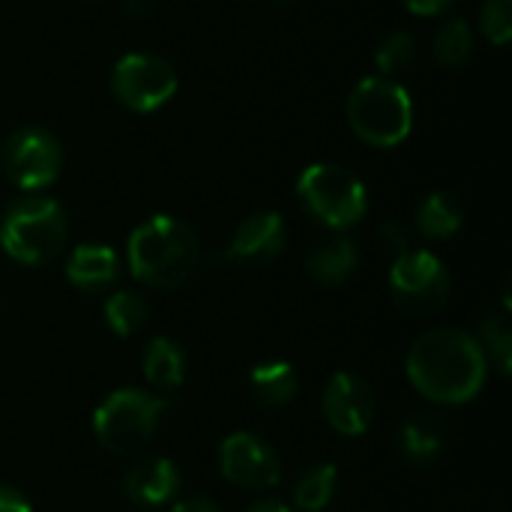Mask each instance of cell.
<instances>
[{"label":"cell","mask_w":512,"mask_h":512,"mask_svg":"<svg viewBox=\"0 0 512 512\" xmlns=\"http://www.w3.org/2000/svg\"><path fill=\"white\" fill-rule=\"evenodd\" d=\"M405 375L411 387L438 405H465L477 399L486 384L489 360L477 342V336L438 327L423 333L405 360Z\"/></svg>","instance_id":"cell-1"},{"label":"cell","mask_w":512,"mask_h":512,"mask_svg":"<svg viewBox=\"0 0 512 512\" xmlns=\"http://www.w3.org/2000/svg\"><path fill=\"white\" fill-rule=\"evenodd\" d=\"M126 261H129V273L141 285L168 291L192 279L201 261V246L186 222L159 213L144 219L129 234Z\"/></svg>","instance_id":"cell-2"},{"label":"cell","mask_w":512,"mask_h":512,"mask_svg":"<svg viewBox=\"0 0 512 512\" xmlns=\"http://www.w3.org/2000/svg\"><path fill=\"white\" fill-rule=\"evenodd\" d=\"M66 246V213L54 198L24 195L0 216V249L24 264L42 267Z\"/></svg>","instance_id":"cell-3"},{"label":"cell","mask_w":512,"mask_h":512,"mask_svg":"<svg viewBox=\"0 0 512 512\" xmlns=\"http://www.w3.org/2000/svg\"><path fill=\"white\" fill-rule=\"evenodd\" d=\"M348 123L372 147H396L411 135L414 102L396 78H363L348 96Z\"/></svg>","instance_id":"cell-4"},{"label":"cell","mask_w":512,"mask_h":512,"mask_svg":"<svg viewBox=\"0 0 512 512\" xmlns=\"http://www.w3.org/2000/svg\"><path fill=\"white\" fill-rule=\"evenodd\" d=\"M297 198L315 222L333 231L354 228L369 210V192L363 180L336 162L309 165L297 180Z\"/></svg>","instance_id":"cell-5"},{"label":"cell","mask_w":512,"mask_h":512,"mask_svg":"<svg viewBox=\"0 0 512 512\" xmlns=\"http://www.w3.org/2000/svg\"><path fill=\"white\" fill-rule=\"evenodd\" d=\"M165 414V399L144 390H114L93 411V435L96 441L117 456L141 450L159 429Z\"/></svg>","instance_id":"cell-6"},{"label":"cell","mask_w":512,"mask_h":512,"mask_svg":"<svg viewBox=\"0 0 512 512\" xmlns=\"http://www.w3.org/2000/svg\"><path fill=\"white\" fill-rule=\"evenodd\" d=\"M387 282L396 309L408 318H432L450 300L447 264L426 249H408L396 255Z\"/></svg>","instance_id":"cell-7"},{"label":"cell","mask_w":512,"mask_h":512,"mask_svg":"<svg viewBox=\"0 0 512 512\" xmlns=\"http://www.w3.org/2000/svg\"><path fill=\"white\" fill-rule=\"evenodd\" d=\"M111 93L129 111L147 114V111L162 108L177 93V72L159 54L132 51L114 63Z\"/></svg>","instance_id":"cell-8"},{"label":"cell","mask_w":512,"mask_h":512,"mask_svg":"<svg viewBox=\"0 0 512 512\" xmlns=\"http://www.w3.org/2000/svg\"><path fill=\"white\" fill-rule=\"evenodd\" d=\"M3 168L18 189L36 195L39 189L51 186L60 177L63 168L60 141L39 126L15 129L3 144Z\"/></svg>","instance_id":"cell-9"},{"label":"cell","mask_w":512,"mask_h":512,"mask_svg":"<svg viewBox=\"0 0 512 512\" xmlns=\"http://www.w3.org/2000/svg\"><path fill=\"white\" fill-rule=\"evenodd\" d=\"M219 471L231 486L246 492H264L282 480L279 453L252 432H234L219 444Z\"/></svg>","instance_id":"cell-10"},{"label":"cell","mask_w":512,"mask_h":512,"mask_svg":"<svg viewBox=\"0 0 512 512\" xmlns=\"http://www.w3.org/2000/svg\"><path fill=\"white\" fill-rule=\"evenodd\" d=\"M375 390L354 372H336L324 390V417L333 432L357 438L375 420Z\"/></svg>","instance_id":"cell-11"},{"label":"cell","mask_w":512,"mask_h":512,"mask_svg":"<svg viewBox=\"0 0 512 512\" xmlns=\"http://www.w3.org/2000/svg\"><path fill=\"white\" fill-rule=\"evenodd\" d=\"M285 237H288L285 219L279 213H273V210L252 213L237 225L225 258L240 267H264L282 255Z\"/></svg>","instance_id":"cell-12"},{"label":"cell","mask_w":512,"mask_h":512,"mask_svg":"<svg viewBox=\"0 0 512 512\" xmlns=\"http://www.w3.org/2000/svg\"><path fill=\"white\" fill-rule=\"evenodd\" d=\"M180 492V471L165 456H147L135 462L123 477V495L135 507H162Z\"/></svg>","instance_id":"cell-13"},{"label":"cell","mask_w":512,"mask_h":512,"mask_svg":"<svg viewBox=\"0 0 512 512\" xmlns=\"http://www.w3.org/2000/svg\"><path fill=\"white\" fill-rule=\"evenodd\" d=\"M117 273H120L117 252L102 243H84L66 261V279L72 282V288L87 294H99L111 288L117 282Z\"/></svg>","instance_id":"cell-14"},{"label":"cell","mask_w":512,"mask_h":512,"mask_svg":"<svg viewBox=\"0 0 512 512\" xmlns=\"http://www.w3.org/2000/svg\"><path fill=\"white\" fill-rule=\"evenodd\" d=\"M357 267H360V252L348 237H330L321 246H315L306 258V273L327 288L345 285L357 273Z\"/></svg>","instance_id":"cell-15"},{"label":"cell","mask_w":512,"mask_h":512,"mask_svg":"<svg viewBox=\"0 0 512 512\" xmlns=\"http://www.w3.org/2000/svg\"><path fill=\"white\" fill-rule=\"evenodd\" d=\"M444 438V423L435 414L420 411L399 426V453L405 462L426 468L444 453Z\"/></svg>","instance_id":"cell-16"},{"label":"cell","mask_w":512,"mask_h":512,"mask_svg":"<svg viewBox=\"0 0 512 512\" xmlns=\"http://www.w3.org/2000/svg\"><path fill=\"white\" fill-rule=\"evenodd\" d=\"M141 369H144V381L150 387H156L159 393H171V390H177L183 384V375H186L183 348L168 336H156L144 348Z\"/></svg>","instance_id":"cell-17"},{"label":"cell","mask_w":512,"mask_h":512,"mask_svg":"<svg viewBox=\"0 0 512 512\" xmlns=\"http://www.w3.org/2000/svg\"><path fill=\"white\" fill-rule=\"evenodd\" d=\"M249 387H252V396L267 405V408H282L288 405L297 390H300V378L294 372L291 363H282V360H270V363H261L252 369L249 375Z\"/></svg>","instance_id":"cell-18"},{"label":"cell","mask_w":512,"mask_h":512,"mask_svg":"<svg viewBox=\"0 0 512 512\" xmlns=\"http://www.w3.org/2000/svg\"><path fill=\"white\" fill-rule=\"evenodd\" d=\"M462 222H465V210L450 192L426 195L417 210V228L429 240H450L453 234H459Z\"/></svg>","instance_id":"cell-19"},{"label":"cell","mask_w":512,"mask_h":512,"mask_svg":"<svg viewBox=\"0 0 512 512\" xmlns=\"http://www.w3.org/2000/svg\"><path fill=\"white\" fill-rule=\"evenodd\" d=\"M105 324L111 327L114 336L129 339L135 333H141L147 327L150 318V306L138 291H117L105 300Z\"/></svg>","instance_id":"cell-20"},{"label":"cell","mask_w":512,"mask_h":512,"mask_svg":"<svg viewBox=\"0 0 512 512\" xmlns=\"http://www.w3.org/2000/svg\"><path fill=\"white\" fill-rule=\"evenodd\" d=\"M336 483H339V471L336 465H312L309 471L300 474V480L294 483V504L303 512H321L336 495Z\"/></svg>","instance_id":"cell-21"},{"label":"cell","mask_w":512,"mask_h":512,"mask_svg":"<svg viewBox=\"0 0 512 512\" xmlns=\"http://www.w3.org/2000/svg\"><path fill=\"white\" fill-rule=\"evenodd\" d=\"M474 51V30L465 18H447L432 39V54L444 66H462Z\"/></svg>","instance_id":"cell-22"},{"label":"cell","mask_w":512,"mask_h":512,"mask_svg":"<svg viewBox=\"0 0 512 512\" xmlns=\"http://www.w3.org/2000/svg\"><path fill=\"white\" fill-rule=\"evenodd\" d=\"M510 315L507 312H501V315H486L483 321H480V348H483V354H486V360H492L495 363V369L507 378L512 372V330H510V321H507Z\"/></svg>","instance_id":"cell-23"},{"label":"cell","mask_w":512,"mask_h":512,"mask_svg":"<svg viewBox=\"0 0 512 512\" xmlns=\"http://www.w3.org/2000/svg\"><path fill=\"white\" fill-rule=\"evenodd\" d=\"M417 60V42L408 30H390L375 48V63L384 72V78H396L408 72Z\"/></svg>","instance_id":"cell-24"},{"label":"cell","mask_w":512,"mask_h":512,"mask_svg":"<svg viewBox=\"0 0 512 512\" xmlns=\"http://www.w3.org/2000/svg\"><path fill=\"white\" fill-rule=\"evenodd\" d=\"M480 30L495 45H507L512 36V0H483V6H480Z\"/></svg>","instance_id":"cell-25"},{"label":"cell","mask_w":512,"mask_h":512,"mask_svg":"<svg viewBox=\"0 0 512 512\" xmlns=\"http://www.w3.org/2000/svg\"><path fill=\"white\" fill-rule=\"evenodd\" d=\"M381 240H384L390 249H396V255L408 252V231H405L402 222H384V225H381Z\"/></svg>","instance_id":"cell-26"},{"label":"cell","mask_w":512,"mask_h":512,"mask_svg":"<svg viewBox=\"0 0 512 512\" xmlns=\"http://www.w3.org/2000/svg\"><path fill=\"white\" fill-rule=\"evenodd\" d=\"M0 512H33V507H30V501L18 489L0 486Z\"/></svg>","instance_id":"cell-27"},{"label":"cell","mask_w":512,"mask_h":512,"mask_svg":"<svg viewBox=\"0 0 512 512\" xmlns=\"http://www.w3.org/2000/svg\"><path fill=\"white\" fill-rule=\"evenodd\" d=\"M402 6L414 15H441L453 6V0H402Z\"/></svg>","instance_id":"cell-28"},{"label":"cell","mask_w":512,"mask_h":512,"mask_svg":"<svg viewBox=\"0 0 512 512\" xmlns=\"http://www.w3.org/2000/svg\"><path fill=\"white\" fill-rule=\"evenodd\" d=\"M171 512H222L210 498H186L180 504H174Z\"/></svg>","instance_id":"cell-29"},{"label":"cell","mask_w":512,"mask_h":512,"mask_svg":"<svg viewBox=\"0 0 512 512\" xmlns=\"http://www.w3.org/2000/svg\"><path fill=\"white\" fill-rule=\"evenodd\" d=\"M120 3H123V12H129V15H135V18L150 15L153 6H156V0H120Z\"/></svg>","instance_id":"cell-30"},{"label":"cell","mask_w":512,"mask_h":512,"mask_svg":"<svg viewBox=\"0 0 512 512\" xmlns=\"http://www.w3.org/2000/svg\"><path fill=\"white\" fill-rule=\"evenodd\" d=\"M243 512H294L291 507H285L282 501H258V504H252L249 510Z\"/></svg>","instance_id":"cell-31"},{"label":"cell","mask_w":512,"mask_h":512,"mask_svg":"<svg viewBox=\"0 0 512 512\" xmlns=\"http://www.w3.org/2000/svg\"><path fill=\"white\" fill-rule=\"evenodd\" d=\"M273 3H294V0H273Z\"/></svg>","instance_id":"cell-32"}]
</instances>
